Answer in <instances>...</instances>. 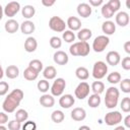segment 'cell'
Instances as JSON below:
<instances>
[{
	"label": "cell",
	"mask_w": 130,
	"mask_h": 130,
	"mask_svg": "<svg viewBox=\"0 0 130 130\" xmlns=\"http://www.w3.org/2000/svg\"><path fill=\"white\" fill-rule=\"evenodd\" d=\"M120 88L122 89L123 92L129 93L130 92V79L129 78L122 79V81L120 82Z\"/></svg>",
	"instance_id": "obj_40"
},
{
	"label": "cell",
	"mask_w": 130,
	"mask_h": 130,
	"mask_svg": "<svg viewBox=\"0 0 130 130\" xmlns=\"http://www.w3.org/2000/svg\"><path fill=\"white\" fill-rule=\"evenodd\" d=\"M20 10V4L16 1H11V2H8L5 7L3 8V11H4V14L8 17H13L18 11Z\"/></svg>",
	"instance_id": "obj_10"
},
{
	"label": "cell",
	"mask_w": 130,
	"mask_h": 130,
	"mask_svg": "<svg viewBox=\"0 0 130 130\" xmlns=\"http://www.w3.org/2000/svg\"><path fill=\"white\" fill-rule=\"evenodd\" d=\"M49 27L57 32H63L66 28V22L60 16H52L49 19Z\"/></svg>",
	"instance_id": "obj_6"
},
{
	"label": "cell",
	"mask_w": 130,
	"mask_h": 130,
	"mask_svg": "<svg viewBox=\"0 0 130 130\" xmlns=\"http://www.w3.org/2000/svg\"><path fill=\"white\" fill-rule=\"evenodd\" d=\"M37 87H38V89H39L41 92L46 93V92L50 89V83H49V81H48L47 79H42V80H40V81L38 82Z\"/></svg>",
	"instance_id": "obj_36"
},
{
	"label": "cell",
	"mask_w": 130,
	"mask_h": 130,
	"mask_svg": "<svg viewBox=\"0 0 130 130\" xmlns=\"http://www.w3.org/2000/svg\"><path fill=\"white\" fill-rule=\"evenodd\" d=\"M0 130H8L7 127H5L4 125H0Z\"/></svg>",
	"instance_id": "obj_55"
},
{
	"label": "cell",
	"mask_w": 130,
	"mask_h": 130,
	"mask_svg": "<svg viewBox=\"0 0 130 130\" xmlns=\"http://www.w3.org/2000/svg\"><path fill=\"white\" fill-rule=\"evenodd\" d=\"M122 68L124 70H130V57L127 56L122 59Z\"/></svg>",
	"instance_id": "obj_45"
},
{
	"label": "cell",
	"mask_w": 130,
	"mask_h": 130,
	"mask_svg": "<svg viewBox=\"0 0 130 130\" xmlns=\"http://www.w3.org/2000/svg\"><path fill=\"white\" fill-rule=\"evenodd\" d=\"M36 13V8L32 5H25L21 8V14L24 18H26V20H28L29 18H31Z\"/></svg>",
	"instance_id": "obj_25"
},
{
	"label": "cell",
	"mask_w": 130,
	"mask_h": 130,
	"mask_svg": "<svg viewBox=\"0 0 130 130\" xmlns=\"http://www.w3.org/2000/svg\"><path fill=\"white\" fill-rule=\"evenodd\" d=\"M122 114L119 112V111H113V112H109L106 114L104 120H105V123L108 125V126H115V125H118L119 123L122 122Z\"/></svg>",
	"instance_id": "obj_8"
},
{
	"label": "cell",
	"mask_w": 130,
	"mask_h": 130,
	"mask_svg": "<svg viewBox=\"0 0 130 130\" xmlns=\"http://www.w3.org/2000/svg\"><path fill=\"white\" fill-rule=\"evenodd\" d=\"M19 28L21 30V32L23 35H30L35 31L36 29V26H35V23L30 20H24L20 25H19Z\"/></svg>",
	"instance_id": "obj_20"
},
{
	"label": "cell",
	"mask_w": 130,
	"mask_h": 130,
	"mask_svg": "<svg viewBox=\"0 0 130 130\" xmlns=\"http://www.w3.org/2000/svg\"><path fill=\"white\" fill-rule=\"evenodd\" d=\"M8 123V116L5 112H0V125Z\"/></svg>",
	"instance_id": "obj_46"
},
{
	"label": "cell",
	"mask_w": 130,
	"mask_h": 130,
	"mask_svg": "<svg viewBox=\"0 0 130 130\" xmlns=\"http://www.w3.org/2000/svg\"><path fill=\"white\" fill-rule=\"evenodd\" d=\"M88 5L91 7V6H100V5H103V0H89L88 1Z\"/></svg>",
	"instance_id": "obj_47"
},
{
	"label": "cell",
	"mask_w": 130,
	"mask_h": 130,
	"mask_svg": "<svg viewBox=\"0 0 130 130\" xmlns=\"http://www.w3.org/2000/svg\"><path fill=\"white\" fill-rule=\"evenodd\" d=\"M77 13L83 18H87L91 14V7L88 5V3H79L77 5Z\"/></svg>",
	"instance_id": "obj_16"
},
{
	"label": "cell",
	"mask_w": 130,
	"mask_h": 130,
	"mask_svg": "<svg viewBox=\"0 0 130 130\" xmlns=\"http://www.w3.org/2000/svg\"><path fill=\"white\" fill-rule=\"evenodd\" d=\"M22 130H37V124L34 121H25L21 126Z\"/></svg>",
	"instance_id": "obj_42"
},
{
	"label": "cell",
	"mask_w": 130,
	"mask_h": 130,
	"mask_svg": "<svg viewBox=\"0 0 130 130\" xmlns=\"http://www.w3.org/2000/svg\"><path fill=\"white\" fill-rule=\"evenodd\" d=\"M101 96L100 94H95V93H92L88 96V100H87V104L90 108L92 109H95L98 108L100 105H101Z\"/></svg>",
	"instance_id": "obj_28"
},
{
	"label": "cell",
	"mask_w": 130,
	"mask_h": 130,
	"mask_svg": "<svg viewBox=\"0 0 130 130\" xmlns=\"http://www.w3.org/2000/svg\"><path fill=\"white\" fill-rule=\"evenodd\" d=\"M62 38L63 40L66 42V43H73L75 41V34L71 30H64L63 31V35H62Z\"/></svg>",
	"instance_id": "obj_37"
},
{
	"label": "cell",
	"mask_w": 130,
	"mask_h": 130,
	"mask_svg": "<svg viewBox=\"0 0 130 130\" xmlns=\"http://www.w3.org/2000/svg\"><path fill=\"white\" fill-rule=\"evenodd\" d=\"M28 67H30L31 69H34L36 72L40 73V72L43 70V63H42V61H40L39 59H34V60L29 61Z\"/></svg>",
	"instance_id": "obj_35"
},
{
	"label": "cell",
	"mask_w": 130,
	"mask_h": 130,
	"mask_svg": "<svg viewBox=\"0 0 130 130\" xmlns=\"http://www.w3.org/2000/svg\"><path fill=\"white\" fill-rule=\"evenodd\" d=\"M106 61L111 66H117L121 61L120 54L117 51H110L106 56Z\"/></svg>",
	"instance_id": "obj_13"
},
{
	"label": "cell",
	"mask_w": 130,
	"mask_h": 130,
	"mask_svg": "<svg viewBox=\"0 0 130 130\" xmlns=\"http://www.w3.org/2000/svg\"><path fill=\"white\" fill-rule=\"evenodd\" d=\"M114 130H126V128L124 126H117Z\"/></svg>",
	"instance_id": "obj_54"
},
{
	"label": "cell",
	"mask_w": 130,
	"mask_h": 130,
	"mask_svg": "<svg viewBox=\"0 0 130 130\" xmlns=\"http://www.w3.org/2000/svg\"><path fill=\"white\" fill-rule=\"evenodd\" d=\"M124 127L125 128H130V115H127L124 119Z\"/></svg>",
	"instance_id": "obj_49"
},
{
	"label": "cell",
	"mask_w": 130,
	"mask_h": 130,
	"mask_svg": "<svg viewBox=\"0 0 130 130\" xmlns=\"http://www.w3.org/2000/svg\"><path fill=\"white\" fill-rule=\"evenodd\" d=\"M4 73H5L6 77H8L9 79H14V78L18 77V75H19V69L15 65H9L5 69V72Z\"/></svg>",
	"instance_id": "obj_23"
},
{
	"label": "cell",
	"mask_w": 130,
	"mask_h": 130,
	"mask_svg": "<svg viewBox=\"0 0 130 130\" xmlns=\"http://www.w3.org/2000/svg\"><path fill=\"white\" fill-rule=\"evenodd\" d=\"M42 4L44 6H46V7H50V6H53L55 4V0H51V1H49V0H42Z\"/></svg>",
	"instance_id": "obj_48"
},
{
	"label": "cell",
	"mask_w": 130,
	"mask_h": 130,
	"mask_svg": "<svg viewBox=\"0 0 130 130\" xmlns=\"http://www.w3.org/2000/svg\"><path fill=\"white\" fill-rule=\"evenodd\" d=\"M71 118L74 120V121H83L85 118H86V112L83 108H74L72 111H71Z\"/></svg>",
	"instance_id": "obj_17"
},
{
	"label": "cell",
	"mask_w": 130,
	"mask_h": 130,
	"mask_svg": "<svg viewBox=\"0 0 130 130\" xmlns=\"http://www.w3.org/2000/svg\"><path fill=\"white\" fill-rule=\"evenodd\" d=\"M3 14H4V11H3V7L1 6V4H0V20L2 19V17H3Z\"/></svg>",
	"instance_id": "obj_52"
},
{
	"label": "cell",
	"mask_w": 130,
	"mask_h": 130,
	"mask_svg": "<svg viewBox=\"0 0 130 130\" xmlns=\"http://www.w3.org/2000/svg\"><path fill=\"white\" fill-rule=\"evenodd\" d=\"M53 60L58 65H66L68 63V61H69V57H68V55L64 51L59 50V51H56L54 53Z\"/></svg>",
	"instance_id": "obj_11"
},
{
	"label": "cell",
	"mask_w": 130,
	"mask_h": 130,
	"mask_svg": "<svg viewBox=\"0 0 130 130\" xmlns=\"http://www.w3.org/2000/svg\"><path fill=\"white\" fill-rule=\"evenodd\" d=\"M108 73V65L104 61H96L92 66V76L96 80H100Z\"/></svg>",
	"instance_id": "obj_5"
},
{
	"label": "cell",
	"mask_w": 130,
	"mask_h": 130,
	"mask_svg": "<svg viewBox=\"0 0 130 130\" xmlns=\"http://www.w3.org/2000/svg\"><path fill=\"white\" fill-rule=\"evenodd\" d=\"M51 119H52V121H53L54 123L59 124V123H61V122L64 121L65 115H64V113H63L62 111H60V110H55V111H53L52 114H51Z\"/></svg>",
	"instance_id": "obj_31"
},
{
	"label": "cell",
	"mask_w": 130,
	"mask_h": 130,
	"mask_svg": "<svg viewBox=\"0 0 130 130\" xmlns=\"http://www.w3.org/2000/svg\"><path fill=\"white\" fill-rule=\"evenodd\" d=\"M89 90H90L89 84H88L86 81H81V82L76 86V88H75V90H74L75 98H77L78 100H84L85 98L88 96Z\"/></svg>",
	"instance_id": "obj_9"
},
{
	"label": "cell",
	"mask_w": 130,
	"mask_h": 130,
	"mask_svg": "<svg viewBox=\"0 0 130 130\" xmlns=\"http://www.w3.org/2000/svg\"><path fill=\"white\" fill-rule=\"evenodd\" d=\"M124 50L127 54H130V41H127L124 43Z\"/></svg>",
	"instance_id": "obj_50"
},
{
	"label": "cell",
	"mask_w": 130,
	"mask_h": 130,
	"mask_svg": "<svg viewBox=\"0 0 130 130\" xmlns=\"http://www.w3.org/2000/svg\"><path fill=\"white\" fill-rule=\"evenodd\" d=\"M40 104L41 106H43L44 108H52L55 105V99L52 94H48V93H44L41 98H40Z\"/></svg>",
	"instance_id": "obj_19"
},
{
	"label": "cell",
	"mask_w": 130,
	"mask_h": 130,
	"mask_svg": "<svg viewBox=\"0 0 130 130\" xmlns=\"http://www.w3.org/2000/svg\"><path fill=\"white\" fill-rule=\"evenodd\" d=\"M101 13H102L103 17H105V18H107V19H109V18H111V17L114 16V11L109 7V5H108L107 3H105V4L102 5Z\"/></svg>",
	"instance_id": "obj_34"
},
{
	"label": "cell",
	"mask_w": 130,
	"mask_h": 130,
	"mask_svg": "<svg viewBox=\"0 0 130 130\" xmlns=\"http://www.w3.org/2000/svg\"><path fill=\"white\" fill-rule=\"evenodd\" d=\"M57 75V71H56V68L54 66H47L44 70H43V76L47 79V80H51V79H54Z\"/></svg>",
	"instance_id": "obj_26"
},
{
	"label": "cell",
	"mask_w": 130,
	"mask_h": 130,
	"mask_svg": "<svg viewBox=\"0 0 130 130\" xmlns=\"http://www.w3.org/2000/svg\"><path fill=\"white\" fill-rule=\"evenodd\" d=\"M38 76H39V73L36 72L34 69H31V68L28 67V66H27V67L24 69V71H23V77H24L26 80H28V81L36 80V79L38 78Z\"/></svg>",
	"instance_id": "obj_29"
},
{
	"label": "cell",
	"mask_w": 130,
	"mask_h": 130,
	"mask_svg": "<svg viewBox=\"0 0 130 130\" xmlns=\"http://www.w3.org/2000/svg\"><path fill=\"white\" fill-rule=\"evenodd\" d=\"M109 44H110L109 37H107L105 35L98 36L92 42V50L95 53H102L105 51V49L108 47Z\"/></svg>",
	"instance_id": "obj_4"
},
{
	"label": "cell",
	"mask_w": 130,
	"mask_h": 130,
	"mask_svg": "<svg viewBox=\"0 0 130 130\" xmlns=\"http://www.w3.org/2000/svg\"><path fill=\"white\" fill-rule=\"evenodd\" d=\"M23 96H24V93L21 89L19 88L13 89L11 92L8 93V95L3 101V104H2L3 111L8 114L13 113L16 110V108L20 105V102L22 101Z\"/></svg>",
	"instance_id": "obj_1"
},
{
	"label": "cell",
	"mask_w": 130,
	"mask_h": 130,
	"mask_svg": "<svg viewBox=\"0 0 130 130\" xmlns=\"http://www.w3.org/2000/svg\"><path fill=\"white\" fill-rule=\"evenodd\" d=\"M8 130H20L21 129V123L17 122L16 120H11L8 122Z\"/></svg>",
	"instance_id": "obj_43"
},
{
	"label": "cell",
	"mask_w": 130,
	"mask_h": 130,
	"mask_svg": "<svg viewBox=\"0 0 130 130\" xmlns=\"http://www.w3.org/2000/svg\"><path fill=\"white\" fill-rule=\"evenodd\" d=\"M74 103H75V99L73 98L72 94H69V93L63 94L59 99V105L63 109H69V108H71L74 105Z\"/></svg>",
	"instance_id": "obj_12"
},
{
	"label": "cell",
	"mask_w": 130,
	"mask_h": 130,
	"mask_svg": "<svg viewBox=\"0 0 130 130\" xmlns=\"http://www.w3.org/2000/svg\"><path fill=\"white\" fill-rule=\"evenodd\" d=\"M4 28H5L6 32H8V34H14V32H16L17 29L19 28V23L17 22V20L10 18V19H8V20L5 22Z\"/></svg>",
	"instance_id": "obj_21"
},
{
	"label": "cell",
	"mask_w": 130,
	"mask_h": 130,
	"mask_svg": "<svg viewBox=\"0 0 130 130\" xmlns=\"http://www.w3.org/2000/svg\"><path fill=\"white\" fill-rule=\"evenodd\" d=\"M3 76H4V71H3L2 66H1V64H0V79H2Z\"/></svg>",
	"instance_id": "obj_53"
},
{
	"label": "cell",
	"mask_w": 130,
	"mask_h": 130,
	"mask_svg": "<svg viewBox=\"0 0 130 130\" xmlns=\"http://www.w3.org/2000/svg\"><path fill=\"white\" fill-rule=\"evenodd\" d=\"M78 130H91V129H90V127H88L86 125H82V126H80L78 128Z\"/></svg>",
	"instance_id": "obj_51"
},
{
	"label": "cell",
	"mask_w": 130,
	"mask_h": 130,
	"mask_svg": "<svg viewBox=\"0 0 130 130\" xmlns=\"http://www.w3.org/2000/svg\"><path fill=\"white\" fill-rule=\"evenodd\" d=\"M90 89L92 90L93 93H95V94H101V93L104 92V90H105V84H104L103 81H100V80L93 81V82L91 83Z\"/></svg>",
	"instance_id": "obj_30"
},
{
	"label": "cell",
	"mask_w": 130,
	"mask_h": 130,
	"mask_svg": "<svg viewBox=\"0 0 130 130\" xmlns=\"http://www.w3.org/2000/svg\"><path fill=\"white\" fill-rule=\"evenodd\" d=\"M92 36V31L89 28H80L77 32V39L79 42H86Z\"/></svg>",
	"instance_id": "obj_24"
},
{
	"label": "cell",
	"mask_w": 130,
	"mask_h": 130,
	"mask_svg": "<svg viewBox=\"0 0 130 130\" xmlns=\"http://www.w3.org/2000/svg\"><path fill=\"white\" fill-rule=\"evenodd\" d=\"M9 84L6 81H0V96L5 95L8 92Z\"/></svg>",
	"instance_id": "obj_44"
},
{
	"label": "cell",
	"mask_w": 130,
	"mask_h": 130,
	"mask_svg": "<svg viewBox=\"0 0 130 130\" xmlns=\"http://www.w3.org/2000/svg\"><path fill=\"white\" fill-rule=\"evenodd\" d=\"M120 96V91L117 87L111 86L106 90V96H105V106L108 109H114L118 105Z\"/></svg>",
	"instance_id": "obj_3"
},
{
	"label": "cell",
	"mask_w": 130,
	"mask_h": 130,
	"mask_svg": "<svg viewBox=\"0 0 130 130\" xmlns=\"http://www.w3.org/2000/svg\"><path fill=\"white\" fill-rule=\"evenodd\" d=\"M120 107L124 113H129L130 112V98L125 96L122 99V102L120 104Z\"/></svg>",
	"instance_id": "obj_38"
},
{
	"label": "cell",
	"mask_w": 130,
	"mask_h": 130,
	"mask_svg": "<svg viewBox=\"0 0 130 130\" xmlns=\"http://www.w3.org/2000/svg\"><path fill=\"white\" fill-rule=\"evenodd\" d=\"M107 4H108L109 7L114 11V13L117 12V11L120 9V7H121V2H120V0H110Z\"/></svg>",
	"instance_id": "obj_41"
},
{
	"label": "cell",
	"mask_w": 130,
	"mask_h": 130,
	"mask_svg": "<svg viewBox=\"0 0 130 130\" xmlns=\"http://www.w3.org/2000/svg\"><path fill=\"white\" fill-rule=\"evenodd\" d=\"M107 80L111 84H117V83H119L121 81V74L118 71H113L110 74H108Z\"/></svg>",
	"instance_id": "obj_33"
},
{
	"label": "cell",
	"mask_w": 130,
	"mask_h": 130,
	"mask_svg": "<svg viewBox=\"0 0 130 130\" xmlns=\"http://www.w3.org/2000/svg\"><path fill=\"white\" fill-rule=\"evenodd\" d=\"M129 14L126 12V11H119L116 16H115V20H116V23L122 27L126 26L128 23H129Z\"/></svg>",
	"instance_id": "obj_15"
},
{
	"label": "cell",
	"mask_w": 130,
	"mask_h": 130,
	"mask_svg": "<svg viewBox=\"0 0 130 130\" xmlns=\"http://www.w3.org/2000/svg\"><path fill=\"white\" fill-rule=\"evenodd\" d=\"M38 48V42L34 37H28L24 42V50L27 53H32Z\"/></svg>",
	"instance_id": "obj_22"
},
{
	"label": "cell",
	"mask_w": 130,
	"mask_h": 130,
	"mask_svg": "<svg viewBox=\"0 0 130 130\" xmlns=\"http://www.w3.org/2000/svg\"><path fill=\"white\" fill-rule=\"evenodd\" d=\"M102 30L107 37L114 35V32L116 31V24L112 20H106L102 24Z\"/></svg>",
	"instance_id": "obj_18"
},
{
	"label": "cell",
	"mask_w": 130,
	"mask_h": 130,
	"mask_svg": "<svg viewBox=\"0 0 130 130\" xmlns=\"http://www.w3.org/2000/svg\"><path fill=\"white\" fill-rule=\"evenodd\" d=\"M65 87H66L65 79L62 78V77H59V78L55 79V81L53 82L50 90H51V93H52L53 96H60L64 92Z\"/></svg>",
	"instance_id": "obj_7"
},
{
	"label": "cell",
	"mask_w": 130,
	"mask_h": 130,
	"mask_svg": "<svg viewBox=\"0 0 130 130\" xmlns=\"http://www.w3.org/2000/svg\"><path fill=\"white\" fill-rule=\"evenodd\" d=\"M14 116H15V120H16L17 122H19V123H22V122L27 121V118H28L27 112H26L25 110H23V109L17 110V111L15 112Z\"/></svg>",
	"instance_id": "obj_32"
},
{
	"label": "cell",
	"mask_w": 130,
	"mask_h": 130,
	"mask_svg": "<svg viewBox=\"0 0 130 130\" xmlns=\"http://www.w3.org/2000/svg\"><path fill=\"white\" fill-rule=\"evenodd\" d=\"M69 52L75 57H85L90 52V47L87 42H75L69 47Z\"/></svg>",
	"instance_id": "obj_2"
},
{
	"label": "cell",
	"mask_w": 130,
	"mask_h": 130,
	"mask_svg": "<svg viewBox=\"0 0 130 130\" xmlns=\"http://www.w3.org/2000/svg\"><path fill=\"white\" fill-rule=\"evenodd\" d=\"M75 75L78 79L80 80H86L88 77H89V72L87 70V68L83 67V66H80V67H77L76 70H75Z\"/></svg>",
	"instance_id": "obj_27"
},
{
	"label": "cell",
	"mask_w": 130,
	"mask_h": 130,
	"mask_svg": "<svg viewBox=\"0 0 130 130\" xmlns=\"http://www.w3.org/2000/svg\"><path fill=\"white\" fill-rule=\"evenodd\" d=\"M66 26L69 27V30L76 31L81 28V21L76 16H70V17H68V19L66 21Z\"/></svg>",
	"instance_id": "obj_14"
},
{
	"label": "cell",
	"mask_w": 130,
	"mask_h": 130,
	"mask_svg": "<svg viewBox=\"0 0 130 130\" xmlns=\"http://www.w3.org/2000/svg\"><path fill=\"white\" fill-rule=\"evenodd\" d=\"M49 43H50V46H51L53 49H60L61 46H62V41H61V39H60L59 37H56V36L52 37V38L50 39Z\"/></svg>",
	"instance_id": "obj_39"
}]
</instances>
